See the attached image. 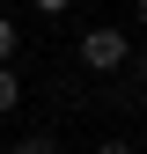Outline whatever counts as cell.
<instances>
[{"label": "cell", "mask_w": 147, "mask_h": 154, "mask_svg": "<svg viewBox=\"0 0 147 154\" xmlns=\"http://www.w3.org/2000/svg\"><path fill=\"white\" fill-rule=\"evenodd\" d=\"M133 22H140V29H147V0H133Z\"/></svg>", "instance_id": "obj_7"}, {"label": "cell", "mask_w": 147, "mask_h": 154, "mask_svg": "<svg viewBox=\"0 0 147 154\" xmlns=\"http://www.w3.org/2000/svg\"><path fill=\"white\" fill-rule=\"evenodd\" d=\"M81 66H88V73H118V66H133V44H125V29L96 22V29L81 37Z\"/></svg>", "instance_id": "obj_1"}, {"label": "cell", "mask_w": 147, "mask_h": 154, "mask_svg": "<svg viewBox=\"0 0 147 154\" xmlns=\"http://www.w3.org/2000/svg\"><path fill=\"white\" fill-rule=\"evenodd\" d=\"M133 73H140V88H147V51H140V59H133Z\"/></svg>", "instance_id": "obj_8"}, {"label": "cell", "mask_w": 147, "mask_h": 154, "mask_svg": "<svg viewBox=\"0 0 147 154\" xmlns=\"http://www.w3.org/2000/svg\"><path fill=\"white\" fill-rule=\"evenodd\" d=\"M15 103H22V73H15L8 59H0V118H8V110H15Z\"/></svg>", "instance_id": "obj_2"}, {"label": "cell", "mask_w": 147, "mask_h": 154, "mask_svg": "<svg viewBox=\"0 0 147 154\" xmlns=\"http://www.w3.org/2000/svg\"><path fill=\"white\" fill-rule=\"evenodd\" d=\"M15 51H22V29H15L8 15H0V59H15Z\"/></svg>", "instance_id": "obj_4"}, {"label": "cell", "mask_w": 147, "mask_h": 154, "mask_svg": "<svg viewBox=\"0 0 147 154\" xmlns=\"http://www.w3.org/2000/svg\"><path fill=\"white\" fill-rule=\"evenodd\" d=\"M96 154H133V147H125V140H96Z\"/></svg>", "instance_id": "obj_6"}, {"label": "cell", "mask_w": 147, "mask_h": 154, "mask_svg": "<svg viewBox=\"0 0 147 154\" xmlns=\"http://www.w3.org/2000/svg\"><path fill=\"white\" fill-rule=\"evenodd\" d=\"M15 154H59V140H52V132H22V140H15Z\"/></svg>", "instance_id": "obj_3"}, {"label": "cell", "mask_w": 147, "mask_h": 154, "mask_svg": "<svg viewBox=\"0 0 147 154\" xmlns=\"http://www.w3.org/2000/svg\"><path fill=\"white\" fill-rule=\"evenodd\" d=\"M30 8H37V15H66L74 0H30Z\"/></svg>", "instance_id": "obj_5"}]
</instances>
